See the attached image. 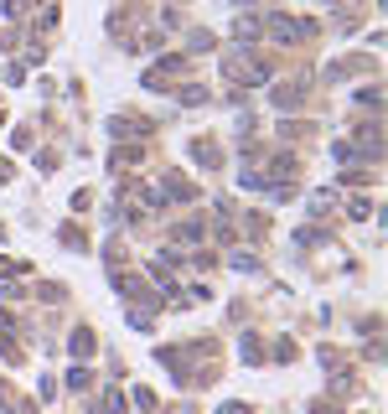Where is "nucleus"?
<instances>
[{
	"mask_svg": "<svg viewBox=\"0 0 388 414\" xmlns=\"http://www.w3.org/2000/svg\"><path fill=\"white\" fill-rule=\"evenodd\" d=\"M264 26H270L275 42H305V36H316V26H311V21H290V16H270Z\"/></svg>",
	"mask_w": 388,
	"mask_h": 414,
	"instance_id": "1",
	"label": "nucleus"
},
{
	"mask_svg": "<svg viewBox=\"0 0 388 414\" xmlns=\"http://www.w3.org/2000/svg\"><path fill=\"white\" fill-rule=\"evenodd\" d=\"M109 130H114V135H145V119H130V114L119 119V114H114V125H109Z\"/></svg>",
	"mask_w": 388,
	"mask_h": 414,
	"instance_id": "2",
	"label": "nucleus"
},
{
	"mask_svg": "<svg viewBox=\"0 0 388 414\" xmlns=\"http://www.w3.org/2000/svg\"><path fill=\"white\" fill-rule=\"evenodd\" d=\"M73 352H78V357L93 352V337H88V331H73Z\"/></svg>",
	"mask_w": 388,
	"mask_h": 414,
	"instance_id": "3",
	"label": "nucleus"
},
{
	"mask_svg": "<svg viewBox=\"0 0 388 414\" xmlns=\"http://www.w3.org/2000/svg\"><path fill=\"white\" fill-rule=\"evenodd\" d=\"M223 414H249V409H244V404H228V409H223Z\"/></svg>",
	"mask_w": 388,
	"mask_h": 414,
	"instance_id": "4",
	"label": "nucleus"
},
{
	"mask_svg": "<svg viewBox=\"0 0 388 414\" xmlns=\"http://www.w3.org/2000/svg\"><path fill=\"white\" fill-rule=\"evenodd\" d=\"M316 414H337V409H326V404H316Z\"/></svg>",
	"mask_w": 388,
	"mask_h": 414,
	"instance_id": "5",
	"label": "nucleus"
}]
</instances>
